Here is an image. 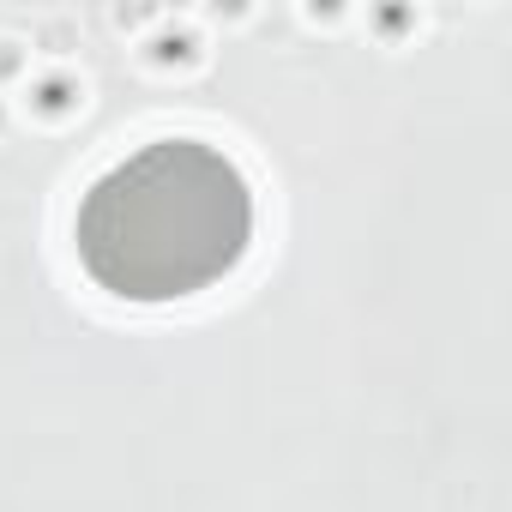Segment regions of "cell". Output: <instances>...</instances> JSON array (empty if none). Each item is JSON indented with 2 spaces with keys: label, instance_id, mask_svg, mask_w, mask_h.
Returning a JSON list of instances; mask_svg holds the SVG:
<instances>
[{
  "label": "cell",
  "instance_id": "1",
  "mask_svg": "<svg viewBox=\"0 0 512 512\" xmlns=\"http://www.w3.org/2000/svg\"><path fill=\"white\" fill-rule=\"evenodd\" d=\"M253 241V187L205 139H151L109 163L73 217L79 266L115 302H187L223 284Z\"/></svg>",
  "mask_w": 512,
  "mask_h": 512
}]
</instances>
